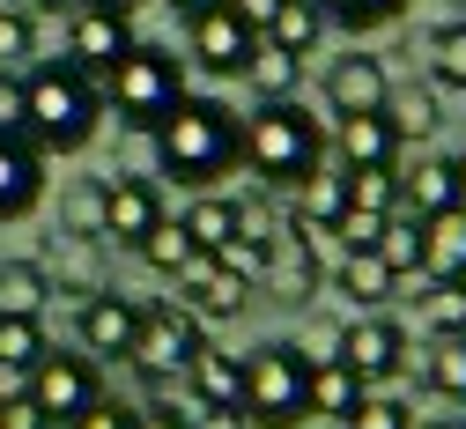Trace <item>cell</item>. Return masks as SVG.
I'll list each match as a JSON object with an SVG mask.
<instances>
[{
	"mask_svg": "<svg viewBox=\"0 0 466 429\" xmlns=\"http://www.w3.org/2000/svg\"><path fill=\"white\" fill-rule=\"evenodd\" d=\"M104 118V97H96V75H82L75 59H45V67L23 75V141L37 156H75L89 148Z\"/></svg>",
	"mask_w": 466,
	"mask_h": 429,
	"instance_id": "obj_1",
	"label": "cell"
},
{
	"mask_svg": "<svg viewBox=\"0 0 466 429\" xmlns=\"http://www.w3.org/2000/svg\"><path fill=\"white\" fill-rule=\"evenodd\" d=\"M229 163H238V111L215 104V97H178L170 118L156 127V170L208 193Z\"/></svg>",
	"mask_w": 466,
	"mask_h": 429,
	"instance_id": "obj_2",
	"label": "cell"
},
{
	"mask_svg": "<svg viewBox=\"0 0 466 429\" xmlns=\"http://www.w3.org/2000/svg\"><path fill=\"white\" fill-rule=\"evenodd\" d=\"M238 163L274 193H297V178L311 163H326V127L304 111V97L289 104H259L245 127H238Z\"/></svg>",
	"mask_w": 466,
	"mask_h": 429,
	"instance_id": "obj_3",
	"label": "cell"
},
{
	"mask_svg": "<svg viewBox=\"0 0 466 429\" xmlns=\"http://www.w3.org/2000/svg\"><path fill=\"white\" fill-rule=\"evenodd\" d=\"M104 82H111V111H119V127L156 134L163 118H170V104L186 97V59L163 52V45H127V59Z\"/></svg>",
	"mask_w": 466,
	"mask_h": 429,
	"instance_id": "obj_4",
	"label": "cell"
},
{
	"mask_svg": "<svg viewBox=\"0 0 466 429\" xmlns=\"http://www.w3.org/2000/svg\"><path fill=\"white\" fill-rule=\"evenodd\" d=\"M304 371L311 363L289 348V341H267V348H252L245 355V422L252 429H297V422H311L304 414Z\"/></svg>",
	"mask_w": 466,
	"mask_h": 429,
	"instance_id": "obj_5",
	"label": "cell"
},
{
	"mask_svg": "<svg viewBox=\"0 0 466 429\" xmlns=\"http://www.w3.org/2000/svg\"><path fill=\"white\" fill-rule=\"evenodd\" d=\"M208 348V319L186 303H141V333H134V371L141 378H186V363Z\"/></svg>",
	"mask_w": 466,
	"mask_h": 429,
	"instance_id": "obj_6",
	"label": "cell"
},
{
	"mask_svg": "<svg viewBox=\"0 0 466 429\" xmlns=\"http://www.w3.org/2000/svg\"><path fill=\"white\" fill-rule=\"evenodd\" d=\"M23 400L45 414V429H67L75 414H89V407L104 400V378H96V363H89V355H52V348H45Z\"/></svg>",
	"mask_w": 466,
	"mask_h": 429,
	"instance_id": "obj_7",
	"label": "cell"
},
{
	"mask_svg": "<svg viewBox=\"0 0 466 429\" xmlns=\"http://www.w3.org/2000/svg\"><path fill=\"white\" fill-rule=\"evenodd\" d=\"M340 363H348V371H356V378L378 393L385 378H400V371H407V326H400V319H385V312L348 319V326H340Z\"/></svg>",
	"mask_w": 466,
	"mask_h": 429,
	"instance_id": "obj_8",
	"label": "cell"
},
{
	"mask_svg": "<svg viewBox=\"0 0 466 429\" xmlns=\"http://www.w3.org/2000/svg\"><path fill=\"white\" fill-rule=\"evenodd\" d=\"M156 222H163V193L148 186V178H104L96 186V237L104 244H127L134 252Z\"/></svg>",
	"mask_w": 466,
	"mask_h": 429,
	"instance_id": "obj_9",
	"label": "cell"
},
{
	"mask_svg": "<svg viewBox=\"0 0 466 429\" xmlns=\"http://www.w3.org/2000/svg\"><path fill=\"white\" fill-rule=\"evenodd\" d=\"M319 281H326L319 244H311L297 222H289V230H274L267 267H259V289H267V296H281V303H311V296H319Z\"/></svg>",
	"mask_w": 466,
	"mask_h": 429,
	"instance_id": "obj_10",
	"label": "cell"
},
{
	"mask_svg": "<svg viewBox=\"0 0 466 429\" xmlns=\"http://www.w3.org/2000/svg\"><path fill=\"white\" fill-rule=\"evenodd\" d=\"M75 333H82V355H89V363H111V355L127 363V355H134V333H141V303L119 296V289H96V296H82Z\"/></svg>",
	"mask_w": 466,
	"mask_h": 429,
	"instance_id": "obj_11",
	"label": "cell"
},
{
	"mask_svg": "<svg viewBox=\"0 0 466 429\" xmlns=\"http://www.w3.org/2000/svg\"><path fill=\"white\" fill-rule=\"evenodd\" d=\"M127 45H134V23L119 15V8H96V0H82L75 8V23H67V59L82 75H111L127 59Z\"/></svg>",
	"mask_w": 466,
	"mask_h": 429,
	"instance_id": "obj_12",
	"label": "cell"
},
{
	"mask_svg": "<svg viewBox=\"0 0 466 429\" xmlns=\"http://www.w3.org/2000/svg\"><path fill=\"white\" fill-rule=\"evenodd\" d=\"M178 296H186V312H200V319H238L245 303H252V281L229 274L215 252H193L186 274H178Z\"/></svg>",
	"mask_w": 466,
	"mask_h": 429,
	"instance_id": "obj_13",
	"label": "cell"
},
{
	"mask_svg": "<svg viewBox=\"0 0 466 429\" xmlns=\"http://www.w3.org/2000/svg\"><path fill=\"white\" fill-rule=\"evenodd\" d=\"M252 45H259V37H252L238 15H229V0H215V8L193 15V59H200L208 75H245Z\"/></svg>",
	"mask_w": 466,
	"mask_h": 429,
	"instance_id": "obj_14",
	"label": "cell"
},
{
	"mask_svg": "<svg viewBox=\"0 0 466 429\" xmlns=\"http://www.w3.org/2000/svg\"><path fill=\"white\" fill-rule=\"evenodd\" d=\"M385 97H392V75H385V59H370V52H348V59L326 67V104H333V118L385 111Z\"/></svg>",
	"mask_w": 466,
	"mask_h": 429,
	"instance_id": "obj_15",
	"label": "cell"
},
{
	"mask_svg": "<svg viewBox=\"0 0 466 429\" xmlns=\"http://www.w3.org/2000/svg\"><path fill=\"white\" fill-rule=\"evenodd\" d=\"M333 163L340 170H400V134L385 111H356L333 127Z\"/></svg>",
	"mask_w": 466,
	"mask_h": 429,
	"instance_id": "obj_16",
	"label": "cell"
},
{
	"mask_svg": "<svg viewBox=\"0 0 466 429\" xmlns=\"http://www.w3.org/2000/svg\"><path fill=\"white\" fill-rule=\"evenodd\" d=\"M451 208H466L451 156H422L415 170H400V208H392V215H415V222H430V215H451Z\"/></svg>",
	"mask_w": 466,
	"mask_h": 429,
	"instance_id": "obj_17",
	"label": "cell"
},
{
	"mask_svg": "<svg viewBox=\"0 0 466 429\" xmlns=\"http://www.w3.org/2000/svg\"><path fill=\"white\" fill-rule=\"evenodd\" d=\"M45 200V156L23 134H0V222H23Z\"/></svg>",
	"mask_w": 466,
	"mask_h": 429,
	"instance_id": "obj_18",
	"label": "cell"
},
{
	"mask_svg": "<svg viewBox=\"0 0 466 429\" xmlns=\"http://www.w3.org/2000/svg\"><path fill=\"white\" fill-rule=\"evenodd\" d=\"M289 200H297V215H289L297 230H333V222L348 215V170H340V163H311Z\"/></svg>",
	"mask_w": 466,
	"mask_h": 429,
	"instance_id": "obj_19",
	"label": "cell"
},
{
	"mask_svg": "<svg viewBox=\"0 0 466 429\" xmlns=\"http://www.w3.org/2000/svg\"><path fill=\"white\" fill-rule=\"evenodd\" d=\"M186 400H200V407H238L245 400V363L238 355H222V348H200L193 363H186ZM245 414V407H238Z\"/></svg>",
	"mask_w": 466,
	"mask_h": 429,
	"instance_id": "obj_20",
	"label": "cell"
},
{
	"mask_svg": "<svg viewBox=\"0 0 466 429\" xmlns=\"http://www.w3.org/2000/svg\"><path fill=\"white\" fill-rule=\"evenodd\" d=\"M422 281H466V208L422 222Z\"/></svg>",
	"mask_w": 466,
	"mask_h": 429,
	"instance_id": "obj_21",
	"label": "cell"
},
{
	"mask_svg": "<svg viewBox=\"0 0 466 429\" xmlns=\"http://www.w3.org/2000/svg\"><path fill=\"white\" fill-rule=\"evenodd\" d=\"M370 385L348 371V363H311L304 371V414H326V422H348L356 414V400H363Z\"/></svg>",
	"mask_w": 466,
	"mask_h": 429,
	"instance_id": "obj_22",
	"label": "cell"
},
{
	"mask_svg": "<svg viewBox=\"0 0 466 429\" xmlns=\"http://www.w3.org/2000/svg\"><path fill=\"white\" fill-rule=\"evenodd\" d=\"M319 37H326L319 0H281L274 23L259 30V45H274V52H289V59H311V52H319Z\"/></svg>",
	"mask_w": 466,
	"mask_h": 429,
	"instance_id": "obj_23",
	"label": "cell"
},
{
	"mask_svg": "<svg viewBox=\"0 0 466 429\" xmlns=\"http://www.w3.org/2000/svg\"><path fill=\"white\" fill-rule=\"evenodd\" d=\"M45 303H52V267L45 260H0V312L45 319Z\"/></svg>",
	"mask_w": 466,
	"mask_h": 429,
	"instance_id": "obj_24",
	"label": "cell"
},
{
	"mask_svg": "<svg viewBox=\"0 0 466 429\" xmlns=\"http://www.w3.org/2000/svg\"><path fill=\"white\" fill-rule=\"evenodd\" d=\"M178 230L200 244V252H222V244L229 237H238L245 230V200H222V193H200L186 215H178Z\"/></svg>",
	"mask_w": 466,
	"mask_h": 429,
	"instance_id": "obj_25",
	"label": "cell"
},
{
	"mask_svg": "<svg viewBox=\"0 0 466 429\" xmlns=\"http://www.w3.org/2000/svg\"><path fill=\"white\" fill-rule=\"evenodd\" d=\"M333 289L340 296H356V303H370V312H378V303L400 289V274L378 260V252H333Z\"/></svg>",
	"mask_w": 466,
	"mask_h": 429,
	"instance_id": "obj_26",
	"label": "cell"
},
{
	"mask_svg": "<svg viewBox=\"0 0 466 429\" xmlns=\"http://www.w3.org/2000/svg\"><path fill=\"white\" fill-rule=\"evenodd\" d=\"M245 82H252V97H259V104H289V97L304 89V59H289V52H274V45H252Z\"/></svg>",
	"mask_w": 466,
	"mask_h": 429,
	"instance_id": "obj_27",
	"label": "cell"
},
{
	"mask_svg": "<svg viewBox=\"0 0 466 429\" xmlns=\"http://www.w3.org/2000/svg\"><path fill=\"white\" fill-rule=\"evenodd\" d=\"M385 118H392V134H400V141H422V134H437V118H444V111H437V89H430V82H407V89L385 97Z\"/></svg>",
	"mask_w": 466,
	"mask_h": 429,
	"instance_id": "obj_28",
	"label": "cell"
},
{
	"mask_svg": "<svg viewBox=\"0 0 466 429\" xmlns=\"http://www.w3.org/2000/svg\"><path fill=\"white\" fill-rule=\"evenodd\" d=\"M370 252H378L400 281H415V274H422V222H415V215H385V230H378Z\"/></svg>",
	"mask_w": 466,
	"mask_h": 429,
	"instance_id": "obj_29",
	"label": "cell"
},
{
	"mask_svg": "<svg viewBox=\"0 0 466 429\" xmlns=\"http://www.w3.org/2000/svg\"><path fill=\"white\" fill-rule=\"evenodd\" d=\"M415 289H422V326L437 341H459L466 333V281H422L415 274Z\"/></svg>",
	"mask_w": 466,
	"mask_h": 429,
	"instance_id": "obj_30",
	"label": "cell"
},
{
	"mask_svg": "<svg viewBox=\"0 0 466 429\" xmlns=\"http://www.w3.org/2000/svg\"><path fill=\"white\" fill-rule=\"evenodd\" d=\"M45 319H15V312H0V371H37V355H45Z\"/></svg>",
	"mask_w": 466,
	"mask_h": 429,
	"instance_id": "obj_31",
	"label": "cell"
},
{
	"mask_svg": "<svg viewBox=\"0 0 466 429\" xmlns=\"http://www.w3.org/2000/svg\"><path fill=\"white\" fill-rule=\"evenodd\" d=\"M422 385L466 407V333H459V341H437V348L422 355Z\"/></svg>",
	"mask_w": 466,
	"mask_h": 429,
	"instance_id": "obj_32",
	"label": "cell"
},
{
	"mask_svg": "<svg viewBox=\"0 0 466 429\" xmlns=\"http://www.w3.org/2000/svg\"><path fill=\"white\" fill-rule=\"evenodd\" d=\"M134 252H141V260H148L156 274H170V281H178V274H186V260L200 252V244H193V237H186L178 222H156V230H148V237L134 244Z\"/></svg>",
	"mask_w": 466,
	"mask_h": 429,
	"instance_id": "obj_33",
	"label": "cell"
},
{
	"mask_svg": "<svg viewBox=\"0 0 466 429\" xmlns=\"http://www.w3.org/2000/svg\"><path fill=\"white\" fill-rule=\"evenodd\" d=\"M430 75H437V89H466V15L430 30Z\"/></svg>",
	"mask_w": 466,
	"mask_h": 429,
	"instance_id": "obj_34",
	"label": "cell"
},
{
	"mask_svg": "<svg viewBox=\"0 0 466 429\" xmlns=\"http://www.w3.org/2000/svg\"><path fill=\"white\" fill-rule=\"evenodd\" d=\"M319 15L340 23V30H385L407 15V0H319Z\"/></svg>",
	"mask_w": 466,
	"mask_h": 429,
	"instance_id": "obj_35",
	"label": "cell"
},
{
	"mask_svg": "<svg viewBox=\"0 0 466 429\" xmlns=\"http://www.w3.org/2000/svg\"><path fill=\"white\" fill-rule=\"evenodd\" d=\"M30 52H37V15H23L15 0H0V75L23 67Z\"/></svg>",
	"mask_w": 466,
	"mask_h": 429,
	"instance_id": "obj_36",
	"label": "cell"
},
{
	"mask_svg": "<svg viewBox=\"0 0 466 429\" xmlns=\"http://www.w3.org/2000/svg\"><path fill=\"white\" fill-rule=\"evenodd\" d=\"M348 208L392 215L400 208V170H348Z\"/></svg>",
	"mask_w": 466,
	"mask_h": 429,
	"instance_id": "obj_37",
	"label": "cell"
},
{
	"mask_svg": "<svg viewBox=\"0 0 466 429\" xmlns=\"http://www.w3.org/2000/svg\"><path fill=\"white\" fill-rule=\"evenodd\" d=\"M340 429H415V407L392 400V393H363V400H356V414H348Z\"/></svg>",
	"mask_w": 466,
	"mask_h": 429,
	"instance_id": "obj_38",
	"label": "cell"
},
{
	"mask_svg": "<svg viewBox=\"0 0 466 429\" xmlns=\"http://www.w3.org/2000/svg\"><path fill=\"white\" fill-rule=\"evenodd\" d=\"M178 429H252L238 407H200V400H186V414H178Z\"/></svg>",
	"mask_w": 466,
	"mask_h": 429,
	"instance_id": "obj_39",
	"label": "cell"
},
{
	"mask_svg": "<svg viewBox=\"0 0 466 429\" xmlns=\"http://www.w3.org/2000/svg\"><path fill=\"white\" fill-rule=\"evenodd\" d=\"M297 355H304V363H340V326H333V319H319V326L304 333V348H297Z\"/></svg>",
	"mask_w": 466,
	"mask_h": 429,
	"instance_id": "obj_40",
	"label": "cell"
},
{
	"mask_svg": "<svg viewBox=\"0 0 466 429\" xmlns=\"http://www.w3.org/2000/svg\"><path fill=\"white\" fill-rule=\"evenodd\" d=\"M67 429H134V407H111V400H96L89 414H75Z\"/></svg>",
	"mask_w": 466,
	"mask_h": 429,
	"instance_id": "obj_41",
	"label": "cell"
},
{
	"mask_svg": "<svg viewBox=\"0 0 466 429\" xmlns=\"http://www.w3.org/2000/svg\"><path fill=\"white\" fill-rule=\"evenodd\" d=\"M274 8H281V0H229V15H238V23L252 30V37H259V30L274 23Z\"/></svg>",
	"mask_w": 466,
	"mask_h": 429,
	"instance_id": "obj_42",
	"label": "cell"
},
{
	"mask_svg": "<svg viewBox=\"0 0 466 429\" xmlns=\"http://www.w3.org/2000/svg\"><path fill=\"white\" fill-rule=\"evenodd\" d=\"M0 429H45V414L30 400H8V407H0Z\"/></svg>",
	"mask_w": 466,
	"mask_h": 429,
	"instance_id": "obj_43",
	"label": "cell"
},
{
	"mask_svg": "<svg viewBox=\"0 0 466 429\" xmlns=\"http://www.w3.org/2000/svg\"><path fill=\"white\" fill-rule=\"evenodd\" d=\"M75 230H82V237H96V186H89V193H75Z\"/></svg>",
	"mask_w": 466,
	"mask_h": 429,
	"instance_id": "obj_44",
	"label": "cell"
},
{
	"mask_svg": "<svg viewBox=\"0 0 466 429\" xmlns=\"http://www.w3.org/2000/svg\"><path fill=\"white\" fill-rule=\"evenodd\" d=\"M134 429H178V414H163V407H134Z\"/></svg>",
	"mask_w": 466,
	"mask_h": 429,
	"instance_id": "obj_45",
	"label": "cell"
},
{
	"mask_svg": "<svg viewBox=\"0 0 466 429\" xmlns=\"http://www.w3.org/2000/svg\"><path fill=\"white\" fill-rule=\"evenodd\" d=\"M23 15H52V8H67V0H15Z\"/></svg>",
	"mask_w": 466,
	"mask_h": 429,
	"instance_id": "obj_46",
	"label": "cell"
},
{
	"mask_svg": "<svg viewBox=\"0 0 466 429\" xmlns=\"http://www.w3.org/2000/svg\"><path fill=\"white\" fill-rule=\"evenodd\" d=\"M170 8H186V15H200V8H215V0H170Z\"/></svg>",
	"mask_w": 466,
	"mask_h": 429,
	"instance_id": "obj_47",
	"label": "cell"
},
{
	"mask_svg": "<svg viewBox=\"0 0 466 429\" xmlns=\"http://www.w3.org/2000/svg\"><path fill=\"white\" fill-rule=\"evenodd\" d=\"M96 8H119V15H134V8H141V0H96Z\"/></svg>",
	"mask_w": 466,
	"mask_h": 429,
	"instance_id": "obj_48",
	"label": "cell"
},
{
	"mask_svg": "<svg viewBox=\"0 0 466 429\" xmlns=\"http://www.w3.org/2000/svg\"><path fill=\"white\" fill-rule=\"evenodd\" d=\"M451 170H459V193H466V156H451Z\"/></svg>",
	"mask_w": 466,
	"mask_h": 429,
	"instance_id": "obj_49",
	"label": "cell"
},
{
	"mask_svg": "<svg viewBox=\"0 0 466 429\" xmlns=\"http://www.w3.org/2000/svg\"><path fill=\"white\" fill-rule=\"evenodd\" d=\"M430 429H466V422H430Z\"/></svg>",
	"mask_w": 466,
	"mask_h": 429,
	"instance_id": "obj_50",
	"label": "cell"
}]
</instances>
